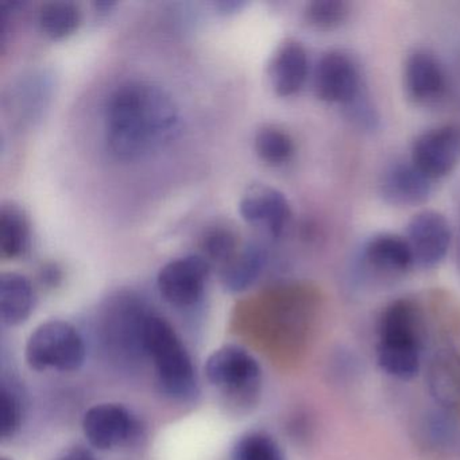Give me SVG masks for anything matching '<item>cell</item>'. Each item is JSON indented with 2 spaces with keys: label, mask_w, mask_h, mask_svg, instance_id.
<instances>
[{
  "label": "cell",
  "mask_w": 460,
  "mask_h": 460,
  "mask_svg": "<svg viewBox=\"0 0 460 460\" xmlns=\"http://www.w3.org/2000/svg\"><path fill=\"white\" fill-rule=\"evenodd\" d=\"M58 460H99L93 451L84 447H74L64 452Z\"/></svg>",
  "instance_id": "29"
},
{
  "label": "cell",
  "mask_w": 460,
  "mask_h": 460,
  "mask_svg": "<svg viewBox=\"0 0 460 460\" xmlns=\"http://www.w3.org/2000/svg\"><path fill=\"white\" fill-rule=\"evenodd\" d=\"M254 146L261 160L273 166L284 165L295 153V144L289 134L273 126L258 130Z\"/></svg>",
  "instance_id": "21"
},
{
  "label": "cell",
  "mask_w": 460,
  "mask_h": 460,
  "mask_svg": "<svg viewBox=\"0 0 460 460\" xmlns=\"http://www.w3.org/2000/svg\"><path fill=\"white\" fill-rule=\"evenodd\" d=\"M268 263V252L258 243H249L226 263L220 273L223 287L230 293H242L249 289L262 274Z\"/></svg>",
  "instance_id": "18"
},
{
  "label": "cell",
  "mask_w": 460,
  "mask_h": 460,
  "mask_svg": "<svg viewBox=\"0 0 460 460\" xmlns=\"http://www.w3.org/2000/svg\"><path fill=\"white\" fill-rule=\"evenodd\" d=\"M204 373L212 386L236 398L255 395L261 385V366L243 347L228 346L215 349L204 366Z\"/></svg>",
  "instance_id": "5"
},
{
  "label": "cell",
  "mask_w": 460,
  "mask_h": 460,
  "mask_svg": "<svg viewBox=\"0 0 460 460\" xmlns=\"http://www.w3.org/2000/svg\"><path fill=\"white\" fill-rule=\"evenodd\" d=\"M314 88L324 103L349 106L363 93L357 63L341 50L324 53L314 68Z\"/></svg>",
  "instance_id": "8"
},
{
  "label": "cell",
  "mask_w": 460,
  "mask_h": 460,
  "mask_svg": "<svg viewBox=\"0 0 460 460\" xmlns=\"http://www.w3.org/2000/svg\"><path fill=\"white\" fill-rule=\"evenodd\" d=\"M40 29L52 40L66 39L79 28L82 13L79 6L68 0H53L40 7Z\"/></svg>",
  "instance_id": "20"
},
{
  "label": "cell",
  "mask_w": 460,
  "mask_h": 460,
  "mask_svg": "<svg viewBox=\"0 0 460 460\" xmlns=\"http://www.w3.org/2000/svg\"><path fill=\"white\" fill-rule=\"evenodd\" d=\"M425 435L435 447H447L455 438V422L449 417L448 411H432L425 421Z\"/></svg>",
  "instance_id": "26"
},
{
  "label": "cell",
  "mask_w": 460,
  "mask_h": 460,
  "mask_svg": "<svg viewBox=\"0 0 460 460\" xmlns=\"http://www.w3.org/2000/svg\"><path fill=\"white\" fill-rule=\"evenodd\" d=\"M349 117L360 128L366 130H374L378 128L379 117L376 107L371 104L370 99L365 93H360L354 102L346 106Z\"/></svg>",
  "instance_id": "27"
},
{
  "label": "cell",
  "mask_w": 460,
  "mask_h": 460,
  "mask_svg": "<svg viewBox=\"0 0 460 460\" xmlns=\"http://www.w3.org/2000/svg\"><path fill=\"white\" fill-rule=\"evenodd\" d=\"M36 305V292L31 279L20 273L0 276V319L4 325L15 327L31 316Z\"/></svg>",
  "instance_id": "17"
},
{
  "label": "cell",
  "mask_w": 460,
  "mask_h": 460,
  "mask_svg": "<svg viewBox=\"0 0 460 460\" xmlns=\"http://www.w3.org/2000/svg\"><path fill=\"white\" fill-rule=\"evenodd\" d=\"M31 242L28 217L14 203L0 207V252L7 260L25 254Z\"/></svg>",
  "instance_id": "19"
},
{
  "label": "cell",
  "mask_w": 460,
  "mask_h": 460,
  "mask_svg": "<svg viewBox=\"0 0 460 460\" xmlns=\"http://www.w3.org/2000/svg\"><path fill=\"white\" fill-rule=\"evenodd\" d=\"M406 241L413 254L414 265L432 269L448 254L452 230L440 212L427 209L411 217L406 228Z\"/></svg>",
  "instance_id": "10"
},
{
  "label": "cell",
  "mask_w": 460,
  "mask_h": 460,
  "mask_svg": "<svg viewBox=\"0 0 460 460\" xmlns=\"http://www.w3.org/2000/svg\"><path fill=\"white\" fill-rule=\"evenodd\" d=\"M201 249L207 260L214 261L225 266L238 252V241L230 228L212 227L206 231L201 238Z\"/></svg>",
  "instance_id": "24"
},
{
  "label": "cell",
  "mask_w": 460,
  "mask_h": 460,
  "mask_svg": "<svg viewBox=\"0 0 460 460\" xmlns=\"http://www.w3.org/2000/svg\"><path fill=\"white\" fill-rule=\"evenodd\" d=\"M233 460H285V455L268 433L249 432L234 446Z\"/></svg>",
  "instance_id": "22"
},
{
  "label": "cell",
  "mask_w": 460,
  "mask_h": 460,
  "mask_svg": "<svg viewBox=\"0 0 460 460\" xmlns=\"http://www.w3.org/2000/svg\"><path fill=\"white\" fill-rule=\"evenodd\" d=\"M239 214L244 222L263 226L274 238H279L290 219L289 201L274 188L254 185L241 199Z\"/></svg>",
  "instance_id": "13"
},
{
  "label": "cell",
  "mask_w": 460,
  "mask_h": 460,
  "mask_svg": "<svg viewBox=\"0 0 460 460\" xmlns=\"http://www.w3.org/2000/svg\"><path fill=\"white\" fill-rule=\"evenodd\" d=\"M217 9L220 10V13L223 14H231V13L239 12L242 7L246 6L244 2H241V0H227V2H219V4H215Z\"/></svg>",
  "instance_id": "30"
},
{
  "label": "cell",
  "mask_w": 460,
  "mask_h": 460,
  "mask_svg": "<svg viewBox=\"0 0 460 460\" xmlns=\"http://www.w3.org/2000/svg\"><path fill=\"white\" fill-rule=\"evenodd\" d=\"M411 161L432 181L451 173L460 164V126H438L417 136Z\"/></svg>",
  "instance_id": "7"
},
{
  "label": "cell",
  "mask_w": 460,
  "mask_h": 460,
  "mask_svg": "<svg viewBox=\"0 0 460 460\" xmlns=\"http://www.w3.org/2000/svg\"><path fill=\"white\" fill-rule=\"evenodd\" d=\"M378 366L402 381L414 378L421 365V324L416 305L400 298L385 308L379 320Z\"/></svg>",
  "instance_id": "3"
},
{
  "label": "cell",
  "mask_w": 460,
  "mask_h": 460,
  "mask_svg": "<svg viewBox=\"0 0 460 460\" xmlns=\"http://www.w3.org/2000/svg\"><path fill=\"white\" fill-rule=\"evenodd\" d=\"M308 74L309 60L305 48L296 40L282 42L270 63L274 93L282 98L295 95L305 84Z\"/></svg>",
  "instance_id": "14"
},
{
  "label": "cell",
  "mask_w": 460,
  "mask_h": 460,
  "mask_svg": "<svg viewBox=\"0 0 460 460\" xmlns=\"http://www.w3.org/2000/svg\"><path fill=\"white\" fill-rule=\"evenodd\" d=\"M142 351L152 359L161 392L176 401H188L198 393L192 358L171 323L146 312L141 328Z\"/></svg>",
  "instance_id": "2"
},
{
  "label": "cell",
  "mask_w": 460,
  "mask_h": 460,
  "mask_svg": "<svg viewBox=\"0 0 460 460\" xmlns=\"http://www.w3.org/2000/svg\"><path fill=\"white\" fill-rule=\"evenodd\" d=\"M177 126L173 99L155 83H122L104 104L107 149L120 161L139 160L160 149L171 141Z\"/></svg>",
  "instance_id": "1"
},
{
  "label": "cell",
  "mask_w": 460,
  "mask_h": 460,
  "mask_svg": "<svg viewBox=\"0 0 460 460\" xmlns=\"http://www.w3.org/2000/svg\"><path fill=\"white\" fill-rule=\"evenodd\" d=\"M138 427L136 416L120 403H98L83 417V432L88 443L101 451L130 443L138 433Z\"/></svg>",
  "instance_id": "9"
},
{
  "label": "cell",
  "mask_w": 460,
  "mask_h": 460,
  "mask_svg": "<svg viewBox=\"0 0 460 460\" xmlns=\"http://www.w3.org/2000/svg\"><path fill=\"white\" fill-rule=\"evenodd\" d=\"M403 87L416 104H432L443 98L447 77L438 58L427 49L409 53L403 66Z\"/></svg>",
  "instance_id": "11"
},
{
  "label": "cell",
  "mask_w": 460,
  "mask_h": 460,
  "mask_svg": "<svg viewBox=\"0 0 460 460\" xmlns=\"http://www.w3.org/2000/svg\"><path fill=\"white\" fill-rule=\"evenodd\" d=\"M0 460H12V459H7V457H2V459Z\"/></svg>",
  "instance_id": "33"
},
{
  "label": "cell",
  "mask_w": 460,
  "mask_h": 460,
  "mask_svg": "<svg viewBox=\"0 0 460 460\" xmlns=\"http://www.w3.org/2000/svg\"><path fill=\"white\" fill-rule=\"evenodd\" d=\"M349 7L341 0H314L306 4L304 18L317 31H333L341 28L349 18Z\"/></svg>",
  "instance_id": "23"
},
{
  "label": "cell",
  "mask_w": 460,
  "mask_h": 460,
  "mask_svg": "<svg viewBox=\"0 0 460 460\" xmlns=\"http://www.w3.org/2000/svg\"><path fill=\"white\" fill-rule=\"evenodd\" d=\"M366 265L385 274L405 273L414 265L408 241L394 234H376L371 236L362 250Z\"/></svg>",
  "instance_id": "16"
},
{
  "label": "cell",
  "mask_w": 460,
  "mask_h": 460,
  "mask_svg": "<svg viewBox=\"0 0 460 460\" xmlns=\"http://www.w3.org/2000/svg\"><path fill=\"white\" fill-rule=\"evenodd\" d=\"M211 265L206 257L187 255L161 268L157 288L164 300L177 308L195 305L203 297Z\"/></svg>",
  "instance_id": "6"
},
{
  "label": "cell",
  "mask_w": 460,
  "mask_h": 460,
  "mask_svg": "<svg viewBox=\"0 0 460 460\" xmlns=\"http://www.w3.org/2000/svg\"><path fill=\"white\" fill-rule=\"evenodd\" d=\"M84 339L63 320H50L36 328L26 343V360L31 368L47 371H76L84 365Z\"/></svg>",
  "instance_id": "4"
},
{
  "label": "cell",
  "mask_w": 460,
  "mask_h": 460,
  "mask_svg": "<svg viewBox=\"0 0 460 460\" xmlns=\"http://www.w3.org/2000/svg\"><path fill=\"white\" fill-rule=\"evenodd\" d=\"M22 422V401L14 387L6 381L0 386V436L10 438L20 429Z\"/></svg>",
  "instance_id": "25"
},
{
  "label": "cell",
  "mask_w": 460,
  "mask_h": 460,
  "mask_svg": "<svg viewBox=\"0 0 460 460\" xmlns=\"http://www.w3.org/2000/svg\"><path fill=\"white\" fill-rule=\"evenodd\" d=\"M379 193L392 206H419L429 199L432 180L422 174L411 161H394L382 172Z\"/></svg>",
  "instance_id": "12"
},
{
  "label": "cell",
  "mask_w": 460,
  "mask_h": 460,
  "mask_svg": "<svg viewBox=\"0 0 460 460\" xmlns=\"http://www.w3.org/2000/svg\"><path fill=\"white\" fill-rule=\"evenodd\" d=\"M430 397L441 409L460 405V354L454 349H440L430 358L427 370Z\"/></svg>",
  "instance_id": "15"
},
{
  "label": "cell",
  "mask_w": 460,
  "mask_h": 460,
  "mask_svg": "<svg viewBox=\"0 0 460 460\" xmlns=\"http://www.w3.org/2000/svg\"><path fill=\"white\" fill-rule=\"evenodd\" d=\"M63 279L61 269L56 263H47L40 270V281L49 288L58 287Z\"/></svg>",
  "instance_id": "28"
},
{
  "label": "cell",
  "mask_w": 460,
  "mask_h": 460,
  "mask_svg": "<svg viewBox=\"0 0 460 460\" xmlns=\"http://www.w3.org/2000/svg\"><path fill=\"white\" fill-rule=\"evenodd\" d=\"M457 266L460 270V220H459V243H457Z\"/></svg>",
  "instance_id": "32"
},
{
  "label": "cell",
  "mask_w": 460,
  "mask_h": 460,
  "mask_svg": "<svg viewBox=\"0 0 460 460\" xmlns=\"http://www.w3.org/2000/svg\"><path fill=\"white\" fill-rule=\"evenodd\" d=\"M114 6V2H107V0L95 2V4H93V7H95L96 13H99V14H107Z\"/></svg>",
  "instance_id": "31"
}]
</instances>
